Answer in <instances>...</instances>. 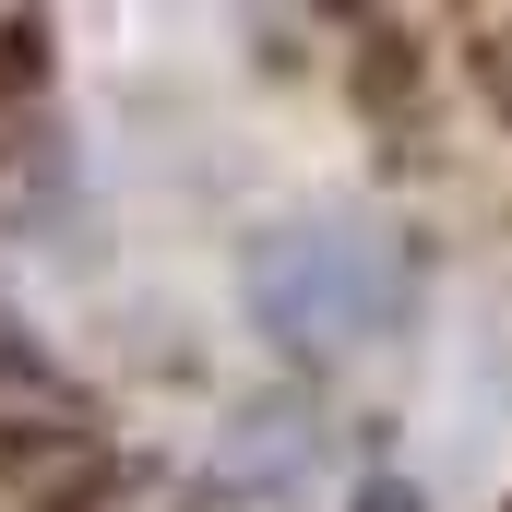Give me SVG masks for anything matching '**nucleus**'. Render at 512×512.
<instances>
[{
  "label": "nucleus",
  "instance_id": "obj_2",
  "mask_svg": "<svg viewBox=\"0 0 512 512\" xmlns=\"http://www.w3.org/2000/svg\"><path fill=\"white\" fill-rule=\"evenodd\" d=\"M370 512H417V501H405V489H370Z\"/></svg>",
  "mask_w": 512,
  "mask_h": 512
},
{
  "label": "nucleus",
  "instance_id": "obj_1",
  "mask_svg": "<svg viewBox=\"0 0 512 512\" xmlns=\"http://www.w3.org/2000/svg\"><path fill=\"white\" fill-rule=\"evenodd\" d=\"M239 286H251V322L286 358H358V346H382L417 310V262L370 215H298V227H274Z\"/></svg>",
  "mask_w": 512,
  "mask_h": 512
}]
</instances>
